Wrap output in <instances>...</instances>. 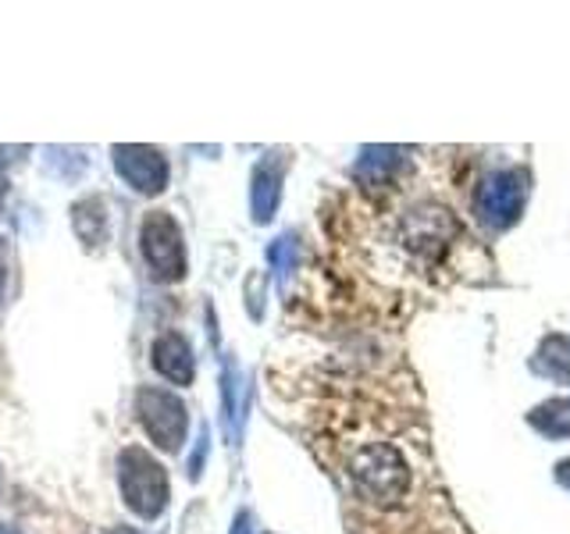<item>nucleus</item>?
Masks as SVG:
<instances>
[{
  "label": "nucleus",
  "instance_id": "nucleus-6",
  "mask_svg": "<svg viewBox=\"0 0 570 534\" xmlns=\"http://www.w3.org/2000/svg\"><path fill=\"white\" fill-rule=\"evenodd\" d=\"M115 171L142 196H157L168 186V160L157 147H139V142H125L111 150Z\"/></svg>",
  "mask_w": 570,
  "mask_h": 534
},
{
  "label": "nucleus",
  "instance_id": "nucleus-7",
  "mask_svg": "<svg viewBox=\"0 0 570 534\" xmlns=\"http://www.w3.org/2000/svg\"><path fill=\"white\" fill-rule=\"evenodd\" d=\"M285 154L275 150L267 154L257 171H254V192H249V204H254V221H272L275 210H278V200H282V178H285Z\"/></svg>",
  "mask_w": 570,
  "mask_h": 534
},
{
  "label": "nucleus",
  "instance_id": "nucleus-16",
  "mask_svg": "<svg viewBox=\"0 0 570 534\" xmlns=\"http://www.w3.org/2000/svg\"><path fill=\"white\" fill-rule=\"evenodd\" d=\"M239 534H246V531H239Z\"/></svg>",
  "mask_w": 570,
  "mask_h": 534
},
{
  "label": "nucleus",
  "instance_id": "nucleus-15",
  "mask_svg": "<svg viewBox=\"0 0 570 534\" xmlns=\"http://www.w3.org/2000/svg\"><path fill=\"white\" fill-rule=\"evenodd\" d=\"M0 200H4V175H0Z\"/></svg>",
  "mask_w": 570,
  "mask_h": 534
},
{
  "label": "nucleus",
  "instance_id": "nucleus-11",
  "mask_svg": "<svg viewBox=\"0 0 570 534\" xmlns=\"http://www.w3.org/2000/svg\"><path fill=\"white\" fill-rule=\"evenodd\" d=\"M546 353L552 356V364H539V370L549 374V378H557V382H570V356H567L560 338H549Z\"/></svg>",
  "mask_w": 570,
  "mask_h": 534
},
{
  "label": "nucleus",
  "instance_id": "nucleus-4",
  "mask_svg": "<svg viewBox=\"0 0 570 534\" xmlns=\"http://www.w3.org/2000/svg\"><path fill=\"white\" fill-rule=\"evenodd\" d=\"M139 249L142 260L160 281H178L186 275V246L183 231H178L175 218L168 210L147 214V221L139 225Z\"/></svg>",
  "mask_w": 570,
  "mask_h": 534
},
{
  "label": "nucleus",
  "instance_id": "nucleus-14",
  "mask_svg": "<svg viewBox=\"0 0 570 534\" xmlns=\"http://www.w3.org/2000/svg\"><path fill=\"white\" fill-rule=\"evenodd\" d=\"M0 534H22V531H14V527H8V524H0Z\"/></svg>",
  "mask_w": 570,
  "mask_h": 534
},
{
  "label": "nucleus",
  "instance_id": "nucleus-1",
  "mask_svg": "<svg viewBox=\"0 0 570 534\" xmlns=\"http://www.w3.org/2000/svg\"><path fill=\"white\" fill-rule=\"evenodd\" d=\"M343 471L350 477V492L356 498L374 506H400L406 503V495L414 492V467H410L406 449H400L396 442L361 435L346 438L343 449Z\"/></svg>",
  "mask_w": 570,
  "mask_h": 534
},
{
  "label": "nucleus",
  "instance_id": "nucleus-13",
  "mask_svg": "<svg viewBox=\"0 0 570 534\" xmlns=\"http://www.w3.org/2000/svg\"><path fill=\"white\" fill-rule=\"evenodd\" d=\"M560 481L570 488V463H560Z\"/></svg>",
  "mask_w": 570,
  "mask_h": 534
},
{
  "label": "nucleus",
  "instance_id": "nucleus-9",
  "mask_svg": "<svg viewBox=\"0 0 570 534\" xmlns=\"http://www.w3.org/2000/svg\"><path fill=\"white\" fill-rule=\"evenodd\" d=\"M563 409H567V406H560V403L534 409V414H531V424L539 427V432H546V435H567V432H570V414H563Z\"/></svg>",
  "mask_w": 570,
  "mask_h": 534
},
{
  "label": "nucleus",
  "instance_id": "nucleus-5",
  "mask_svg": "<svg viewBox=\"0 0 570 534\" xmlns=\"http://www.w3.org/2000/svg\"><path fill=\"white\" fill-rule=\"evenodd\" d=\"M524 196H528V175L507 168V171H492L485 178V186L478 189V214L481 221L492 228H510L524 210Z\"/></svg>",
  "mask_w": 570,
  "mask_h": 534
},
{
  "label": "nucleus",
  "instance_id": "nucleus-8",
  "mask_svg": "<svg viewBox=\"0 0 570 534\" xmlns=\"http://www.w3.org/2000/svg\"><path fill=\"white\" fill-rule=\"evenodd\" d=\"M154 367L160 378H168L175 385H189L193 374H196V364H193V349L189 343L178 332H165L157 335L154 343Z\"/></svg>",
  "mask_w": 570,
  "mask_h": 534
},
{
  "label": "nucleus",
  "instance_id": "nucleus-10",
  "mask_svg": "<svg viewBox=\"0 0 570 534\" xmlns=\"http://www.w3.org/2000/svg\"><path fill=\"white\" fill-rule=\"evenodd\" d=\"M293 257H296V239H293V236L275 239V246L267 249V260L275 264V271H278V281H282V285H285V278H289V271H293Z\"/></svg>",
  "mask_w": 570,
  "mask_h": 534
},
{
  "label": "nucleus",
  "instance_id": "nucleus-3",
  "mask_svg": "<svg viewBox=\"0 0 570 534\" xmlns=\"http://www.w3.org/2000/svg\"><path fill=\"white\" fill-rule=\"evenodd\" d=\"M136 417L142 424V432L150 435V442L165 453H178L186 442V403L168 388H139L136 392Z\"/></svg>",
  "mask_w": 570,
  "mask_h": 534
},
{
  "label": "nucleus",
  "instance_id": "nucleus-12",
  "mask_svg": "<svg viewBox=\"0 0 570 534\" xmlns=\"http://www.w3.org/2000/svg\"><path fill=\"white\" fill-rule=\"evenodd\" d=\"M4 281H8V271H4V239H0V296H4Z\"/></svg>",
  "mask_w": 570,
  "mask_h": 534
},
{
  "label": "nucleus",
  "instance_id": "nucleus-2",
  "mask_svg": "<svg viewBox=\"0 0 570 534\" xmlns=\"http://www.w3.org/2000/svg\"><path fill=\"white\" fill-rule=\"evenodd\" d=\"M118 485L121 498L136 516L142 521H154V516L165 513L168 506V474L165 467L139 445H129L118 456Z\"/></svg>",
  "mask_w": 570,
  "mask_h": 534
}]
</instances>
